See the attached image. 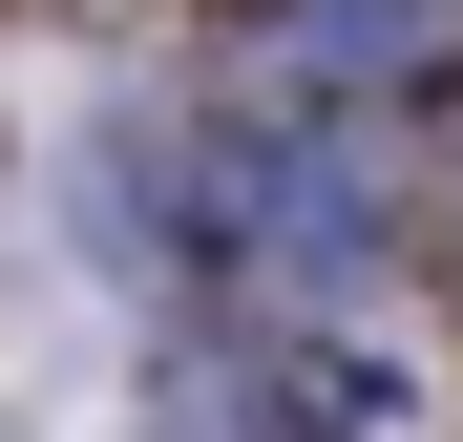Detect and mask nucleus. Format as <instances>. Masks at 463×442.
<instances>
[]
</instances>
